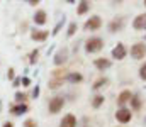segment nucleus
I'll return each mask as SVG.
<instances>
[{
	"instance_id": "1",
	"label": "nucleus",
	"mask_w": 146,
	"mask_h": 127,
	"mask_svg": "<svg viewBox=\"0 0 146 127\" xmlns=\"http://www.w3.org/2000/svg\"><path fill=\"white\" fill-rule=\"evenodd\" d=\"M104 47V41L100 39V38H90L87 44H85V51L87 53H97V51H100Z\"/></svg>"
},
{
	"instance_id": "2",
	"label": "nucleus",
	"mask_w": 146,
	"mask_h": 127,
	"mask_svg": "<svg viewBox=\"0 0 146 127\" xmlns=\"http://www.w3.org/2000/svg\"><path fill=\"white\" fill-rule=\"evenodd\" d=\"M63 105H65V98H63V97H54V98L49 100L48 109H49L51 114H58V112L63 109Z\"/></svg>"
},
{
	"instance_id": "3",
	"label": "nucleus",
	"mask_w": 146,
	"mask_h": 127,
	"mask_svg": "<svg viewBox=\"0 0 146 127\" xmlns=\"http://www.w3.org/2000/svg\"><path fill=\"white\" fill-rule=\"evenodd\" d=\"M131 56L134 59H143L146 56V46L143 42H136L133 47H131Z\"/></svg>"
},
{
	"instance_id": "4",
	"label": "nucleus",
	"mask_w": 146,
	"mask_h": 127,
	"mask_svg": "<svg viewBox=\"0 0 146 127\" xmlns=\"http://www.w3.org/2000/svg\"><path fill=\"white\" fill-rule=\"evenodd\" d=\"M131 110L129 109H119L117 112H115V119H117V122H121V124H127L129 120H131Z\"/></svg>"
},
{
	"instance_id": "5",
	"label": "nucleus",
	"mask_w": 146,
	"mask_h": 127,
	"mask_svg": "<svg viewBox=\"0 0 146 127\" xmlns=\"http://www.w3.org/2000/svg\"><path fill=\"white\" fill-rule=\"evenodd\" d=\"M100 26H102V20H100V17L95 15V17H90V19L83 24V29H85V31H97Z\"/></svg>"
},
{
	"instance_id": "6",
	"label": "nucleus",
	"mask_w": 146,
	"mask_h": 127,
	"mask_svg": "<svg viewBox=\"0 0 146 127\" xmlns=\"http://www.w3.org/2000/svg\"><path fill=\"white\" fill-rule=\"evenodd\" d=\"M133 27L136 31H146V14H139L134 20H133Z\"/></svg>"
},
{
	"instance_id": "7",
	"label": "nucleus",
	"mask_w": 146,
	"mask_h": 127,
	"mask_svg": "<svg viewBox=\"0 0 146 127\" xmlns=\"http://www.w3.org/2000/svg\"><path fill=\"white\" fill-rule=\"evenodd\" d=\"M66 59H68V49L66 47H61L56 54H54V64H63V63H66Z\"/></svg>"
},
{
	"instance_id": "8",
	"label": "nucleus",
	"mask_w": 146,
	"mask_h": 127,
	"mask_svg": "<svg viewBox=\"0 0 146 127\" xmlns=\"http://www.w3.org/2000/svg\"><path fill=\"white\" fill-rule=\"evenodd\" d=\"M112 58H115V59H124L126 58V47H124L122 42H117V46L112 49Z\"/></svg>"
},
{
	"instance_id": "9",
	"label": "nucleus",
	"mask_w": 146,
	"mask_h": 127,
	"mask_svg": "<svg viewBox=\"0 0 146 127\" xmlns=\"http://www.w3.org/2000/svg\"><path fill=\"white\" fill-rule=\"evenodd\" d=\"M122 27H124V19H122V17L114 19V20L109 24V31L110 32H119V31H122Z\"/></svg>"
},
{
	"instance_id": "10",
	"label": "nucleus",
	"mask_w": 146,
	"mask_h": 127,
	"mask_svg": "<svg viewBox=\"0 0 146 127\" xmlns=\"http://www.w3.org/2000/svg\"><path fill=\"white\" fill-rule=\"evenodd\" d=\"M60 127H76V119H75V115H72V114L65 115V117L61 119V122H60Z\"/></svg>"
},
{
	"instance_id": "11",
	"label": "nucleus",
	"mask_w": 146,
	"mask_h": 127,
	"mask_svg": "<svg viewBox=\"0 0 146 127\" xmlns=\"http://www.w3.org/2000/svg\"><path fill=\"white\" fill-rule=\"evenodd\" d=\"M133 98V95H131V91L129 90H122L121 93H119V97H117V103L122 107V105H126L129 100Z\"/></svg>"
},
{
	"instance_id": "12",
	"label": "nucleus",
	"mask_w": 146,
	"mask_h": 127,
	"mask_svg": "<svg viewBox=\"0 0 146 127\" xmlns=\"http://www.w3.org/2000/svg\"><path fill=\"white\" fill-rule=\"evenodd\" d=\"M94 64H95V68H97V70H100V71H104V70L110 68V61H109V59H104V58L95 59V61H94Z\"/></svg>"
},
{
	"instance_id": "13",
	"label": "nucleus",
	"mask_w": 146,
	"mask_h": 127,
	"mask_svg": "<svg viewBox=\"0 0 146 127\" xmlns=\"http://www.w3.org/2000/svg\"><path fill=\"white\" fill-rule=\"evenodd\" d=\"M48 38V31H33L31 32V39L34 41H44Z\"/></svg>"
},
{
	"instance_id": "14",
	"label": "nucleus",
	"mask_w": 146,
	"mask_h": 127,
	"mask_svg": "<svg viewBox=\"0 0 146 127\" xmlns=\"http://www.w3.org/2000/svg\"><path fill=\"white\" fill-rule=\"evenodd\" d=\"M34 22H36L37 26H42L46 22V12L44 10H37L36 14H34Z\"/></svg>"
},
{
	"instance_id": "15",
	"label": "nucleus",
	"mask_w": 146,
	"mask_h": 127,
	"mask_svg": "<svg viewBox=\"0 0 146 127\" xmlns=\"http://www.w3.org/2000/svg\"><path fill=\"white\" fill-rule=\"evenodd\" d=\"M26 110H27V105L26 103H19V105H14L10 112L14 115H21V114H26Z\"/></svg>"
},
{
	"instance_id": "16",
	"label": "nucleus",
	"mask_w": 146,
	"mask_h": 127,
	"mask_svg": "<svg viewBox=\"0 0 146 127\" xmlns=\"http://www.w3.org/2000/svg\"><path fill=\"white\" fill-rule=\"evenodd\" d=\"M66 80L72 82V83H78V82H82V75H80V73H70V75L66 76Z\"/></svg>"
},
{
	"instance_id": "17",
	"label": "nucleus",
	"mask_w": 146,
	"mask_h": 127,
	"mask_svg": "<svg viewBox=\"0 0 146 127\" xmlns=\"http://www.w3.org/2000/svg\"><path fill=\"white\" fill-rule=\"evenodd\" d=\"M88 7H90V3L88 2H80V5H78V14H85L87 10H88Z\"/></svg>"
},
{
	"instance_id": "18",
	"label": "nucleus",
	"mask_w": 146,
	"mask_h": 127,
	"mask_svg": "<svg viewBox=\"0 0 146 127\" xmlns=\"http://www.w3.org/2000/svg\"><path fill=\"white\" fill-rule=\"evenodd\" d=\"M102 103H104V97H102V95H97V97H95V98L92 100V105H94L95 109H99V107H100Z\"/></svg>"
},
{
	"instance_id": "19",
	"label": "nucleus",
	"mask_w": 146,
	"mask_h": 127,
	"mask_svg": "<svg viewBox=\"0 0 146 127\" xmlns=\"http://www.w3.org/2000/svg\"><path fill=\"white\" fill-rule=\"evenodd\" d=\"M106 83H107V78H100V80H97L95 85H94V90H99L100 86H104Z\"/></svg>"
},
{
	"instance_id": "20",
	"label": "nucleus",
	"mask_w": 146,
	"mask_h": 127,
	"mask_svg": "<svg viewBox=\"0 0 146 127\" xmlns=\"http://www.w3.org/2000/svg\"><path fill=\"white\" fill-rule=\"evenodd\" d=\"M131 102H133V109H134V110H138V109H139V105H141L139 98H138V97H133V98H131Z\"/></svg>"
},
{
	"instance_id": "21",
	"label": "nucleus",
	"mask_w": 146,
	"mask_h": 127,
	"mask_svg": "<svg viewBox=\"0 0 146 127\" xmlns=\"http://www.w3.org/2000/svg\"><path fill=\"white\" fill-rule=\"evenodd\" d=\"M37 56H39V51H37V49L31 53V59H29V63H31V64H34V63L37 61Z\"/></svg>"
},
{
	"instance_id": "22",
	"label": "nucleus",
	"mask_w": 146,
	"mask_h": 127,
	"mask_svg": "<svg viewBox=\"0 0 146 127\" xmlns=\"http://www.w3.org/2000/svg\"><path fill=\"white\" fill-rule=\"evenodd\" d=\"M75 32H76V22H72L68 26V36H73Z\"/></svg>"
},
{
	"instance_id": "23",
	"label": "nucleus",
	"mask_w": 146,
	"mask_h": 127,
	"mask_svg": "<svg viewBox=\"0 0 146 127\" xmlns=\"http://www.w3.org/2000/svg\"><path fill=\"white\" fill-rule=\"evenodd\" d=\"M15 100H17L19 103H24V100H26V95H24V93H21V91H17V93H15Z\"/></svg>"
},
{
	"instance_id": "24",
	"label": "nucleus",
	"mask_w": 146,
	"mask_h": 127,
	"mask_svg": "<svg viewBox=\"0 0 146 127\" xmlns=\"http://www.w3.org/2000/svg\"><path fill=\"white\" fill-rule=\"evenodd\" d=\"M139 76H141V80H146V61H145V64L139 68Z\"/></svg>"
},
{
	"instance_id": "25",
	"label": "nucleus",
	"mask_w": 146,
	"mask_h": 127,
	"mask_svg": "<svg viewBox=\"0 0 146 127\" xmlns=\"http://www.w3.org/2000/svg\"><path fill=\"white\" fill-rule=\"evenodd\" d=\"M60 83H63V80H53V82H49V88H58Z\"/></svg>"
},
{
	"instance_id": "26",
	"label": "nucleus",
	"mask_w": 146,
	"mask_h": 127,
	"mask_svg": "<svg viewBox=\"0 0 146 127\" xmlns=\"http://www.w3.org/2000/svg\"><path fill=\"white\" fill-rule=\"evenodd\" d=\"M24 127H37V124L33 120V119H27V120L24 122Z\"/></svg>"
},
{
	"instance_id": "27",
	"label": "nucleus",
	"mask_w": 146,
	"mask_h": 127,
	"mask_svg": "<svg viewBox=\"0 0 146 127\" xmlns=\"http://www.w3.org/2000/svg\"><path fill=\"white\" fill-rule=\"evenodd\" d=\"M7 78H9V80H14V70H12V68H10L9 73H7Z\"/></svg>"
},
{
	"instance_id": "28",
	"label": "nucleus",
	"mask_w": 146,
	"mask_h": 127,
	"mask_svg": "<svg viewBox=\"0 0 146 127\" xmlns=\"http://www.w3.org/2000/svg\"><path fill=\"white\" fill-rule=\"evenodd\" d=\"M21 82H22V78H15V80H14V86H19Z\"/></svg>"
},
{
	"instance_id": "29",
	"label": "nucleus",
	"mask_w": 146,
	"mask_h": 127,
	"mask_svg": "<svg viewBox=\"0 0 146 127\" xmlns=\"http://www.w3.org/2000/svg\"><path fill=\"white\" fill-rule=\"evenodd\" d=\"M37 95H39V88H37V86H36V88H34V91H33V97L36 98Z\"/></svg>"
},
{
	"instance_id": "30",
	"label": "nucleus",
	"mask_w": 146,
	"mask_h": 127,
	"mask_svg": "<svg viewBox=\"0 0 146 127\" xmlns=\"http://www.w3.org/2000/svg\"><path fill=\"white\" fill-rule=\"evenodd\" d=\"M21 83H24V86H26V85H29V78H22V82H21Z\"/></svg>"
},
{
	"instance_id": "31",
	"label": "nucleus",
	"mask_w": 146,
	"mask_h": 127,
	"mask_svg": "<svg viewBox=\"0 0 146 127\" xmlns=\"http://www.w3.org/2000/svg\"><path fill=\"white\" fill-rule=\"evenodd\" d=\"M27 3H31V5H36V3H39V0H29Z\"/></svg>"
},
{
	"instance_id": "32",
	"label": "nucleus",
	"mask_w": 146,
	"mask_h": 127,
	"mask_svg": "<svg viewBox=\"0 0 146 127\" xmlns=\"http://www.w3.org/2000/svg\"><path fill=\"white\" fill-rule=\"evenodd\" d=\"M3 127H14V124H12V122H5V124H3Z\"/></svg>"
},
{
	"instance_id": "33",
	"label": "nucleus",
	"mask_w": 146,
	"mask_h": 127,
	"mask_svg": "<svg viewBox=\"0 0 146 127\" xmlns=\"http://www.w3.org/2000/svg\"><path fill=\"white\" fill-rule=\"evenodd\" d=\"M82 127H90V126H82Z\"/></svg>"
},
{
	"instance_id": "34",
	"label": "nucleus",
	"mask_w": 146,
	"mask_h": 127,
	"mask_svg": "<svg viewBox=\"0 0 146 127\" xmlns=\"http://www.w3.org/2000/svg\"><path fill=\"white\" fill-rule=\"evenodd\" d=\"M145 5H146V0H145Z\"/></svg>"
},
{
	"instance_id": "35",
	"label": "nucleus",
	"mask_w": 146,
	"mask_h": 127,
	"mask_svg": "<svg viewBox=\"0 0 146 127\" xmlns=\"http://www.w3.org/2000/svg\"><path fill=\"white\" fill-rule=\"evenodd\" d=\"M0 107H2V103H0Z\"/></svg>"
}]
</instances>
